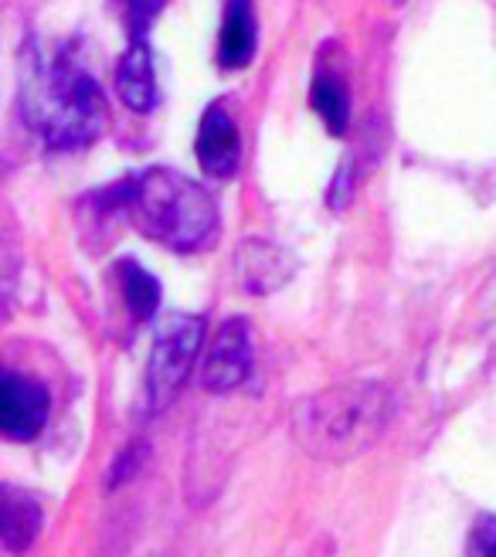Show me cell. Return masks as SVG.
<instances>
[{
	"label": "cell",
	"mask_w": 496,
	"mask_h": 557,
	"mask_svg": "<svg viewBox=\"0 0 496 557\" xmlns=\"http://www.w3.org/2000/svg\"><path fill=\"white\" fill-rule=\"evenodd\" d=\"M395 398L377 381H350L307 398L293 414L296 442L317 459L350 462L388 432Z\"/></svg>",
	"instance_id": "1"
},
{
	"label": "cell",
	"mask_w": 496,
	"mask_h": 557,
	"mask_svg": "<svg viewBox=\"0 0 496 557\" xmlns=\"http://www.w3.org/2000/svg\"><path fill=\"white\" fill-rule=\"evenodd\" d=\"M126 208L136 228L174 252L201 248L218 228L211 194L171 166H150L136 177L126 194Z\"/></svg>",
	"instance_id": "2"
},
{
	"label": "cell",
	"mask_w": 496,
	"mask_h": 557,
	"mask_svg": "<svg viewBox=\"0 0 496 557\" xmlns=\"http://www.w3.org/2000/svg\"><path fill=\"white\" fill-rule=\"evenodd\" d=\"M32 116L54 150H78L102 129V92L69 48H59L32 75Z\"/></svg>",
	"instance_id": "3"
},
{
	"label": "cell",
	"mask_w": 496,
	"mask_h": 557,
	"mask_svg": "<svg viewBox=\"0 0 496 557\" xmlns=\"http://www.w3.org/2000/svg\"><path fill=\"white\" fill-rule=\"evenodd\" d=\"M201 344H204L201 317L174 313L160 323L153 354H150V371H147V392H150V405L157 411L168 408L177 398L190 368H195V357H198Z\"/></svg>",
	"instance_id": "4"
},
{
	"label": "cell",
	"mask_w": 496,
	"mask_h": 557,
	"mask_svg": "<svg viewBox=\"0 0 496 557\" xmlns=\"http://www.w3.org/2000/svg\"><path fill=\"white\" fill-rule=\"evenodd\" d=\"M48 411H51V398L45 392V384L14 371L4 374V384H0V429H4L8 438L14 442L35 438L48 422Z\"/></svg>",
	"instance_id": "5"
},
{
	"label": "cell",
	"mask_w": 496,
	"mask_h": 557,
	"mask_svg": "<svg viewBox=\"0 0 496 557\" xmlns=\"http://www.w3.org/2000/svg\"><path fill=\"white\" fill-rule=\"evenodd\" d=\"M252 374V333L245 320H228L204 357L201 381L208 392H232Z\"/></svg>",
	"instance_id": "6"
},
{
	"label": "cell",
	"mask_w": 496,
	"mask_h": 557,
	"mask_svg": "<svg viewBox=\"0 0 496 557\" xmlns=\"http://www.w3.org/2000/svg\"><path fill=\"white\" fill-rule=\"evenodd\" d=\"M296 272V259L272 242H241L235 252L238 286L252 296H269L286 286Z\"/></svg>",
	"instance_id": "7"
},
{
	"label": "cell",
	"mask_w": 496,
	"mask_h": 557,
	"mask_svg": "<svg viewBox=\"0 0 496 557\" xmlns=\"http://www.w3.org/2000/svg\"><path fill=\"white\" fill-rule=\"evenodd\" d=\"M195 150H198V163L204 166L208 177L225 181L235 174L238 157H241V144H238V129H235L232 116L222 106H211L201 116Z\"/></svg>",
	"instance_id": "8"
},
{
	"label": "cell",
	"mask_w": 496,
	"mask_h": 557,
	"mask_svg": "<svg viewBox=\"0 0 496 557\" xmlns=\"http://www.w3.org/2000/svg\"><path fill=\"white\" fill-rule=\"evenodd\" d=\"M116 92L133 109V113H150L157 106V72L153 54L144 41H133L116 69Z\"/></svg>",
	"instance_id": "9"
},
{
	"label": "cell",
	"mask_w": 496,
	"mask_h": 557,
	"mask_svg": "<svg viewBox=\"0 0 496 557\" xmlns=\"http://www.w3.org/2000/svg\"><path fill=\"white\" fill-rule=\"evenodd\" d=\"M218 54H222L225 69H241V65L252 62V54H256V11H252V0H228V4H225Z\"/></svg>",
	"instance_id": "10"
},
{
	"label": "cell",
	"mask_w": 496,
	"mask_h": 557,
	"mask_svg": "<svg viewBox=\"0 0 496 557\" xmlns=\"http://www.w3.org/2000/svg\"><path fill=\"white\" fill-rule=\"evenodd\" d=\"M0 527H4V544L11 554H21L35 544L41 531V507L32 493H21L14 486H4V513H0Z\"/></svg>",
	"instance_id": "11"
},
{
	"label": "cell",
	"mask_w": 496,
	"mask_h": 557,
	"mask_svg": "<svg viewBox=\"0 0 496 557\" xmlns=\"http://www.w3.org/2000/svg\"><path fill=\"white\" fill-rule=\"evenodd\" d=\"M310 102L320 113V120L326 123L330 133L344 136L347 126H350V96H347V86L337 72H320L313 78V92H310Z\"/></svg>",
	"instance_id": "12"
},
{
	"label": "cell",
	"mask_w": 496,
	"mask_h": 557,
	"mask_svg": "<svg viewBox=\"0 0 496 557\" xmlns=\"http://www.w3.org/2000/svg\"><path fill=\"white\" fill-rule=\"evenodd\" d=\"M120 275H123V299L129 306V313L136 320H150L160 310V286H157V278L147 269L136 265V262H123Z\"/></svg>",
	"instance_id": "13"
},
{
	"label": "cell",
	"mask_w": 496,
	"mask_h": 557,
	"mask_svg": "<svg viewBox=\"0 0 496 557\" xmlns=\"http://www.w3.org/2000/svg\"><path fill=\"white\" fill-rule=\"evenodd\" d=\"M163 4H168V0H123V21H126L129 35L136 41H144L147 27L157 21V14L163 11Z\"/></svg>",
	"instance_id": "14"
},
{
	"label": "cell",
	"mask_w": 496,
	"mask_h": 557,
	"mask_svg": "<svg viewBox=\"0 0 496 557\" xmlns=\"http://www.w3.org/2000/svg\"><path fill=\"white\" fill-rule=\"evenodd\" d=\"M466 557H496V513H480L470 527Z\"/></svg>",
	"instance_id": "15"
}]
</instances>
